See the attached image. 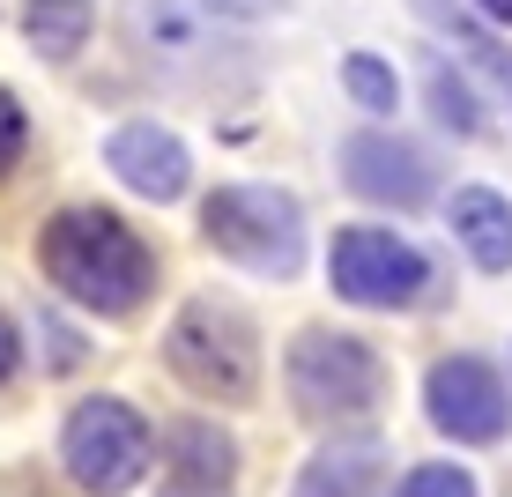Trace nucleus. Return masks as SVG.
Wrapping results in <instances>:
<instances>
[{
    "label": "nucleus",
    "instance_id": "nucleus-3",
    "mask_svg": "<svg viewBox=\"0 0 512 497\" xmlns=\"http://www.w3.org/2000/svg\"><path fill=\"white\" fill-rule=\"evenodd\" d=\"M201 238L223 260H238L245 275L290 282L305 268V208L282 186H216L201 201Z\"/></svg>",
    "mask_w": 512,
    "mask_h": 497
},
{
    "label": "nucleus",
    "instance_id": "nucleus-13",
    "mask_svg": "<svg viewBox=\"0 0 512 497\" xmlns=\"http://www.w3.org/2000/svg\"><path fill=\"white\" fill-rule=\"evenodd\" d=\"M164 468H171V483H179V490H223V483H231V468H238V446L216 431V423L186 416V423H171V431H164Z\"/></svg>",
    "mask_w": 512,
    "mask_h": 497
},
{
    "label": "nucleus",
    "instance_id": "nucleus-7",
    "mask_svg": "<svg viewBox=\"0 0 512 497\" xmlns=\"http://www.w3.org/2000/svg\"><path fill=\"white\" fill-rule=\"evenodd\" d=\"M327 275H334V297L364 312H401L431 290V260L416 253L409 238L379 223H357V230H334V253H327Z\"/></svg>",
    "mask_w": 512,
    "mask_h": 497
},
{
    "label": "nucleus",
    "instance_id": "nucleus-19",
    "mask_svg": "<svg viewBox=\"0 0 512 497\" xmlns=\"http://www.w3.org/2000/svg\"><path fill=\"white\" fill-rule=\"evenodd\" d=\"M15 357H23V349H15V327H8V312H0V379L15 371Z\"/></svg>",
    "mask_w": 512,
    "mask_h": 497
},
{
    "label": "nucleus",
    "instance_id": "nucleus-11",
    "mask_svg": "<svg viewBox=\"0 0 512 497\" xmlns=\"http://www.w3.org/2000/svg\"><path fill=\"white\" fill-rule=\"evenodd\" d=\"M379 483H386V446L372 431H349L305 460L290 497H379Z\"/></svg>",
    "mask_w": 512,
    "mask_h": 497
},
{
    "label": "nucleus",
    "instance_id": "nucleus-21",
    "mask_svg": "<svg viewBox=\"0 0 512 497\" xmlns=\"http://www.w3.org/2000/svg\"><path fill=\"white\" fill-rule=\"evenodd\" d=\"M164 497H223V490H179V483H171Z\"/></svg>",
    "mask_w": 512,
    "mask_h": 497
},
{
    "label": "nucleus",
    "instance_id": "nucleus-16",
    "mask_svg": "<svg viewBox=\"0 0 512 497\" xmlns=\"http://www.w3.org/2000/svg\"><path fill=\"white\" fill-rule=\"evenodd\" d=\"M431 112H438V127H453V134H475V127H483V104H475V90L453 75L446 60H431Z\"/></svg>",
    "mask_w": 512,
    "mask_h": 497
},
{
    "label": "nucleus",
    "instance_id": "nucleus-8",
    "mask_svg": "<svg viewBox=\"0 0 512 497\" xmlns=\"http://www.w3.org/2000/svg\"><path fill=\"white\" fill-rule=\"evenodd\" d=\"M423 408L453 446H498L512 431V394L483 357H438L423 379Z\"/></svg>",
    "mask_w": 512,
    "mask_h": 497
},
{
    "label": "nucleus",
    "instance_id": "nucleus-1",
    "mask_svg": "<svg viewBox=\"0 0 512 497\" xmlns=\"http://www.w3.org/2000/svg\"><path fill=\"white\" fill-rule=\"evenodd\" d=\"M38 268L60 297H75L82 312H104V319H127L156 290V253L112 208H60L38 230Z\"/></svg>",
    "mask_w": 512,
    "mask_h": 497
},
{
    "label": "nucleus",
    "instance_id": "nucleus-10",
    "mask_svg": "<svg viewBox=\"0 0 512 497\" xmlns=\"http://www.w3.org/2000/svg\"><path fill=\"white\" fill-rule=\"evenodd\" d=\"M104 164L119 171V186L141 193V201H179L186 193V141L149 127V119H134V127H119L112 141H104Z\"/></svg>",
    "mask_w": 512,
    "mask_h": 497
},
{
    "label": "nucleus",
    "instance_id": "nucleus-6",
    "mask_svg": "<svg viewBox=\"0 0 512 497\" xmlns=\"http://www.w3.org/2000/svg\"><path fill=\"white\" fill-rule=\"evenodd\" d=\"M149 423L134 416L119 394H97V401H82L75 416H67V438H60V460H67V475H75L90 497H119V490H134L141 475H149Z\"/></svg>",
    "mask_w": 512,
    "mask_h": 497
},
{
    "label": "nucleus",
    "instance_id": "nucleus-4",
    "mask_svg": "<svg viewBox=\"0 0 512 497\" xmlns=\"http://www.w3.org/2000/svg\"><path fill=\"white\" fill-rule=\"evenodd\" d=\"M164 357L201 401H253L260 394V334L238 305H216V297L179 305V319L164 334Z\"/></svg>",
    "mask_w": 512,
    "mask_h": 497
},
{
    "label": "nucleus",
    "instance_id": "nucleus-5",
    "mask_svg": "<svg viewBox=\"0 0 512 497\" xmlns=\"http://www.w3.org/2000/svg\"><path fill=\"white\" fill-rule=\"evenodd\" d=\"M127 38L171 82H245V52L208 0H127Z\"/></svg>",
    "mask_w": 512,
    "mask_h": 497
},
{
    "label": "nucleus",
    "instance_id": "nucleus-20",
    "mask_svg": "<svg viewBox=\"0 0 512 497\" xmlns=\"http://www.w3.org/2000/svg\"><path fill=\"white\" fill-rule=\"evenodd\" d=\"M475 8H483L490 23H512V0H475Z\"/></svg>",
    "mask_w": 512,
    "mask_h": 497
},
{
    "label": "nucleus",
    "instance_id": "nucleus-18",
    "mask_svg": "<svg viewBox=\"0 0 512 497\" xmlns=\"http://www.w3.org/2000/svg\"><path fill=\"white\" fill-rule=\"evenodd\" d=\"M23 141H30V119H23V104L0 90V179H8V171L23 164Z\"/></svg>",
    "mask_w": 512,
    "mask_h": 497
},
{
    "label": "nucleus",
    "instance_id": "nucleus-17",
    "mask_svg": "<svg viewBox=\"0 0 512 497\" xmlns=\"http://www.w3.org/2000/svg\"><path fill=\"white\" fill-rule=\"evenodd\" d=\"M394 497H475V475L468 468H453V460H423V468L401 475V490Z\"/></svg>",
    "mask_w": 512,
    "mask_h": 497
},
{
    "label": "nucleus",
    "instance_id": "nucleus-14",
    "mask_svg": "<svg viewBox=\"0 0 512 497\" xmlns=\"http://www.w3.org/2000/svg\"><path fill=\"white\" fill-rule=\"evenodd\" d=\"M90 0H23V38L45 60H75V45L90 38Z\"/></svg>",
    "mask_w": 512,
    "mask_h": 497
},
{
    "label": "nucleus",
    "instance_id": "nucleus-12",
    "mask_svg": "<svg viewBox=\"0 0 512 497\" xmlns=\"http://www.w3.org/2000/svg\"><path fill=\"white\" fill-rule=\"evenodd\" d=\"M446 223H453V238L468 245V260L483 275H505L512 268V201L505 193H490V186H461L446 201Z\"/></svg>",
    "mask_w": 512,
    "mask_h": 497
},
{
    "label": "nucleus",
    "instance_id": "nucleus-9",
    "mask_svg": "<svg viewBox=\"0 0 512 497\" xmlns=\"http://www.w3.org/2000/svg\"><path fill=\"white\" fill-rule=\"evenodd\" d=\"M342 179H349V193H364L379 208H416V201H431V156L401 134H349Z\"/></svg>",
    "mask_w": 512,
    "mask_h": 497
},
{
    "label": "nucleus",
    "instance_id": "nucleus-2",
    "mask_svg": "<svg viewBox=\"0 0 512 497\" xmlns=\"http://www.w3.org/2000/svg\"><path fill=\"white\" fill-rule=\"evenodd\" d=\"M282 386H290L305 423H364L386 401V364L372 342L334 327H305L282 357Z\"/></svg>",
    "mask_w": 512,
    "mask_h": 497
},
{
    "label": "nucleus",
    "instance_id": "nucleus-15",
    "mask_svg": "<svg viewBox=\"0 0 512 497\" xmlns=\"http://www.w3.org/2000/svg\"><path fill=\"white\" fill-rule=\"evenodd\" d=\"M342 90L364 104V112H394L401 104V82H394V67L372 60V52H349L342 60Z\"/></svg>",
    "mask_w": 512,
    "mask_h": 497
}]
</instances>
